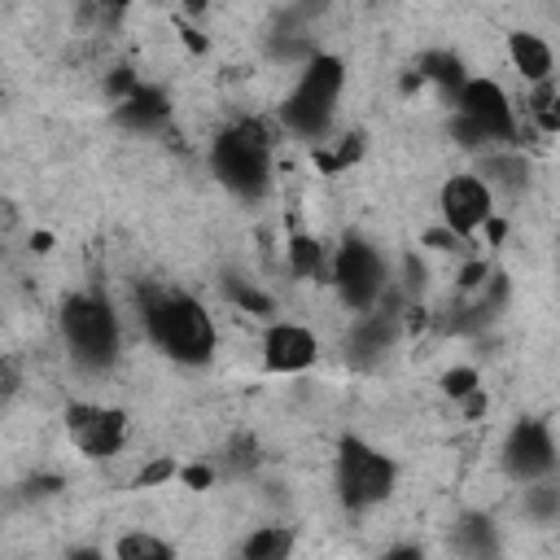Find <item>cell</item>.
<instances>
[{
    "mask_svg": "<svg viewBox=\"0 0 560 560\" xmlns=\"http://www.w3.org/2000/svg\"><path fill=\"white\" fill-rule=\"evenodd\" d=\"M341 83H346V70H341L337 57H328V52L311 57V61L302 66L293 92H289L284 105H280L284 127H289L293 136H302V140H319V136L328 131V122H332Z\"/></svg>",
    "mask_w": 560,
    "mask_h": 560,
    "instance_id": "277c9868",
    "label": "cell"
},
{
    "mask_svg": "<svg viewBox=\"0 0 560 560\" xmlns=\"http://www.w3.org/2000/svg\"><path fill=\"white\" fill-rule=\"evenodd\" d=\"M66 429H70V442L92 455V459H105L122 446L127 438V416L118 407H96V402H74L66 411Z\"/></svg>",
    "mask_w": 560,
    "mask_h": 560,
    "instance_id": "30bf717a",
    "label": "cell"
},
{
    "mask_svg": "<svg viewBox=\"0 0 560 560\" xmlns=\"http://www.w3.org/2000/svg\"><path fill=\"white\" fill-rule=\"evenodd\" d=\"M455 538H459V547H464L472 560H494V529H490V521L468 516V521L455 529Z\"/></svg>",
    "mask_w": 560,
    "mask_h": 560,
    "instance_id": "e0dca14e",
    "label": "cell"
},
{
    "mask_svg": "<svg viewBox=\"0 0 560 560\" xmlns=\"http://www.w3.org/2000/svg\"><path fill=\"white\" fill-rule=\"evenodd\" d=\"M140 319H144L149 341L166 359H175L184 368L210 363V354H214V319H210V311L192 293H179V289L149 293Z\"/></svg>",
    "mask_w": 560,
    "mask_h": 560,
    "instance_id": "6da1fadb",
    "label": "cell"
},
{
    "mask_svg": "<svg viewBox=\"0 0 560 560\" xmlns=\"http://www.w3.org/2000/svg\"><path fill=\"white\" fill-rule=\"evenodd\" d=\"M289 556H293L289 525H258L241 547V560H289Z\"/></svg>",
    "mask_w": 560,
    "mask_h": 560,
    "instance_id": "5bb4252c",
    "label": "cell"
},
{
    "mask_svg": "<svg viewBox=\"0 0 560 560\" xmlns=\"http://www.w3.org/2000/svg\"><path fill=\"white\" fill-rule=\"evenodd\" d=\"M381 560H424V551H420V547H411V542H398V547H389Z\"/></svg>",
    "mask_w": 560,
    "mask_h": 560,
    "instance_id": "cb8c5ba5",
    "label": "cell"
},
{
    "mask_svg": "<svg viewBox=\"0 0 560 560\" xmlns=\"http://www.w3.org/2000/svg\"><path fill=\"white\" fill-rule=\"evenodd\" d=\"M534 122H538V131H556L560 127V114H556V79L551 83H538L534 88V96H529V109H525Z\"/></svg>",
    "mask_w": 560,
    "mask_h": 560,
    "instance_id": "ac0fdd59",
    "label": "cell"
},
{
    "mask_svg": "<svg viewBox=\"0 0 560 560\" xmlns=\"http://www.w3.org/2000/svg\"><path fill=\"white\" fill-rule=\"evenodd\" d=\"M61 337H66L70 359L79 368H88V372H105L118 359V350H122L118 315L96 293H70L66 298V306H61Z\"/></svg>",
    "mask_w": 560,
    "mask_h": 560,
    "instance_id": "3957f363",
    "label": "cell"
},
{
    "mask_svg": "<svg viewBox=\"0 0 560 560\" xmlns=\"http://www.w3.org/2000/svg\"><path fill=\"white\" fill-rule=\"evenodd\" d=\"M332 284H337V293H341V302H346L350 311L376 306V298H381V289H385V262H381L376 245L350 236V241L337 249V258H332Z\"/></svg>",
    "mask_w": 560,
    "mask_h": 560,
    "instance_id": "52a82bcc",
    "label": "cell"
},
{
    "mask_svg": "<svg viewBox=\"0 0 560 560\" xmlns=\"http://www.w3.org/2000/svg\"><path fill=\"white\" fill-rule=\"evenodd\" d=\"M70 560H105V556H101V551H74Z\"/></svg>",
    "mask_w": 560,
    "mask_h": 560,
    "instance_id": "d4e9b609",
    "label": "cell"
},
{
    "mask_svg": "<svg viewBox=\"0 0 560 560\" xmlns=\"http://www.w3.org/2000/svg\"><path fill=\"white\" fill-rule=\"evenodd\" d=\"M210 171L228 192L258 201L271 188V136H267V127L245 118V122H232L228 131H219V140L210 144Z\"/></svg>",
    "mask_w": 560,
    "mask_h": 560,
    "instance_id": "7a4b0ae2",
    "label": "cell"
},
{
    "mask_svg": "<svg viewBox=\"0 0 560 560\" xmlns=\"http://www.w3.org/2000/svg\"><path fill=\"white\" fill-rule=\"evenodd\" d=\"M472 389H477V376H472L468 368H459V372H451V376H446V394L464 398V394H472Z\"/></svg>",
    "mask_w": 560,
    "mask_h": 560,
    "instance_id": "603a6c76",
    "label": "cell"
},
{
    "mask_svg": "<svg viewBox=\"0 0 560 560\" xmlns=\"http://www.w3.org/2000/svg\"><path fill=\"white\" fill-rule=\"evenodd\" d=\"M389 337H394L389 319H385V315H372V319H363V324L354 328V350L376 354V350H385V346H389Z\"/></svg>",
    "mask_w": 560,
    "mask_h": 560,
    "instance_id": "d6986e66",
    "label": "cell"
},
{
    "mask_svg": "<svg viewBox=\"0 0 560 560\" xmlns=\"http://www.w3.org/2000/svg\"><path fill=\"white\" fill-rule=\"evenodd\" d=\"M232 298L241 302V306H249V311H258V315H267L271 311V298H262V293H254L249 284L241 289V284H232Z\"/></svg>",
    "mask_w": 560,
    "mask_h": 560,
    "instance_id": "7402d4cb",
    "label": "cell"
},
{
    "mask_svg": "<svg viewBox=\"0 0 560 560\" xmlns=\"http://www.w3.org/2000/svg\"><path fill=\"white\" fill-rule=\"evenodd\" d=\"M503 468L508 477L534 486V481H547L551 468H556V442H551V429L542 420H516L508 442H503Z\"/></svg>",
    "mask_w": 560,
    "mask_h": 560,
    "instance_id": "ba28073f",
    "label": "cell"
},
{
    "mask_svg": "<svg viewBox=\"0 0 560 560\" xmlns=\"http://www.w3.org/2000/svg\"><path fill=\"white\" fill-rule=\"evenodd\" d=\"M420 79H433V83H442L446 92H459V83H464L468 74H464V61H459L455 52H424Z\"/></svg>",
    "mask_w": 560,
    "mask_h": 560,
    "instance_id": "2e32d148",
    "label": "cell"
},
{
    "mask_svg": "<svg viewBox=\"0 0 560 560\" xmlns=\"http://www.w3.org/2000/svg\"><path fill=\"white\" fill-rule=\"evenodd\" d=\"M455 114H459V131L477 140H512L516 136V109L512 96L503 92V83L494 79H464L455 92Z\"/></svg>",
    "mask_w": 560,
    "mask_h": 560,
    "instance_id": "8992f818",
    "label": "cell"
},
{
    "mask_svg": "<svg viewBox=\"0 0 560 560\" xmlns=\"http://www.w3.org/2000/svg\"><path fill=\"white\" fill-rule=\"evenodd\" d=\"M394 459L376 446H368L363 438H346L337 446V494L346 508L363 512V508H376L394 494Z\"/></svg>",
    "mask_w": 560,
    "mask_h": 560,
    "instance_id": "5b68a950",
    "label": "cell"
},
{
    "mask_svg": "<svg viewBox=\"0 0 560 560\" xmlns=\"http://www.w3.org/2000/svg\"><path fill=\"white\" fill-rule=\"evenodd\" d=\"M118 118H122L127 127L149 131V127H158V122L166 118V96H162V92H153V88H140V83H136V88L122 96Z\"/></svg>",
    "mask_w": 560,
    "mask_h": 560,
    "instance_id": "4fadbf2b",
    "label": "cell"
},
{
    "mask_svg": "<svg viewBox=\"0 0 560 560\" xmlns=\"http://www.w3.org/2000/svg\"><path fill=\"white\" fill-rule=\"evenodd\" d=\"M289 262H293L298 276H315L319 262H324L319 241H311V236H293V241H289Z\"/></svg>",
    "mask_w": 560,
    "mask_h": 560,
    "instance_id": "ffe728a7",
    "label": "cell"
},
{
    "mask_svg": "<svg viewBox=\"0 0 560 560\" xmlns=\"http://www.w3.org/2000/svg\"><path fill=\"white\" fill-rule=\"evenodd\" d=\"M525 503H529V512H534L538 521H551V516H556V486H551V481H534V486L525 490Z\"/></svg>",
    "mask_w": 560,
    "mask_h": 560,
    "instance_id": "44dd1931",
    "label": "cell"
},
{
    "mask_svg": "<svg viewBox=\"0 0 560 560\" xmlns=\"http://www.w3.org/2000/svg\"><path fill=\"white\" fill-rule=\"evenodd\" d=\"M438 210H442V223L455 232V236H472L477 228L490 223L494 214V192L481 175H451L438 192Z\"/></svg>",
    "mask_w": 560,
    "mask_h": 560,
    "instance_id": "9c48e42d",
    "label": "cell"
},
{
    "mask_svg": "<svg viewBox=\"0 0 560 560\" xmlns=\"http://www.w3.org/2000/svg\"><path fill=\"white\" fill-rule=\"evenodd\" d=\"M508 61H512V70H516L529 88L551 83V74H556V52H551V44H547L542 35H534V31H512V35H508Z\"/></svg>",
    "mask_w": 560,
    "mask_h": 560,
    "instance_id": "7c38bea8",
    "label": "cell"
},
{
    "mask_svg": "<svg viewBox=\"0 0 560 560\" xmlns=\"http://www.w3.org/2000/svg\"><path fill=\"white\" fill-rule=\"evenodd\" d=\"M114 560H175V547L149 529H131L114 542Z\"/></svg>",
    "mask_w": 560,
    "mask_h": 560,
    "instance_id": "9a60e30c",
    "label": "cell"
},
{
    "mask_svg": "<svg viewBox=\"0 0 560 560\" xmlns=\"http://www.w3.org/2000/svg\"><path fill=\"white\" fill-rule=\"evenodd\" d=\"M315 359H319V341H315L311 328L280 319V324H271V328L262 332V368H267V372L293 376V372H306Z\"/></svg>",
    "mask_w": 560,
    "mask_h": 560,
    "instance_id": "8fae6325",
    "label": "cell"
}]
</instances>
